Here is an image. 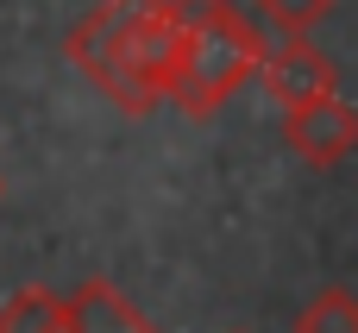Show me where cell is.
Wrapping results in <instances>:
<instances>
[{
	"instance_id": "1",
	"label": "cell",
	"mask_w": 358,
	"mask_h": 333,
	"mask_svg": "<svg viewBox=\"0 0 358 333\" xmlns=\"http://www.w3.org/2000/svg\"><path fill=\"white\" fill-rule=\"evenodd\" d=\"M63 57L132 120H151L164 107L170 57H176V6L170 0H94L69 38Z\"/></svg>"
},
{
	"instance_id": "2",
	"label": "cell",
	"mask_w": 358,
	"mask_h": 333,
	"mask_svg": "<svg viewBox=\"0 0 358 333\" xmlns=\"http://www.w3.org/2000/svg\"><path fill=\"white\" fill-rule=\"evenodd\" d=\"M170 6H176V57H170L164 101L189 120H208L258 76L264 31L233 0H170Z\"/></svg>"
},
{
	"instance_id": "3",
	"label": "cell",
	"mask_w": 358,
	"mask_h": 333,
	"mask_svg": "<svg viewBox=\"0 0 358 333\" xmlns=\"http://www.w3.org/2000/svg\"><path fill=\"white\" fill-rule=\"evenodd\" d=\"M283 145H289L302 164L334 170L340 157L358 151V107H346L340 94H315V101L283 107Z\"/></svg>"
},
{
	"instance_id": "4",
	"label": "cell",
	"mask_w": 358,
	"mask_h": 333,
	"mask_svg": "<svg viewBox=\"0 0 358 333\" xmlns=\"http://www.w3.org/2000/svg\"><path fill=\"white\" fill-rule=\"evenodd\" d=\"M258 76H264V88H271L283 107H296V101H315V94H334V88H340V69H334V57H327V50H315L308 38L264 44V57H258Z\"/></svg>"
},
{
	"instance_id": "5",
	"label": "cell",
	"mask_w": 358,
	"mask_h": 333,
	"mask_svg": "<svg viewBox=\"0 0 358 333\" xmlns=\"http://www.w3.org/2000/svg\"><path fill=\"white\" fill-rule=\"evenodd\" d=\"M63 333H157V327H151V315H145L132 296H120L107 277H88V283L69 296V327Z\"/></svg>"
},
{
	"instance_id": "6",
	"label": "cell",
	"mask_w": 358,
	"mask_h": 333,
	"mask_svg": "<svg viewBox=\"0 0 358 333\" xmlns=\"http://www.w3.org/2000/svg\"><path fill=\"white\" fill-rule=\"evenodd\" d=\"M69 327V296L57 290H19L0 302V333H63Z\"/></svg>"
},
{
	"instance_id": "7",
	"label": "cell",
	"mask_w": 358,
	"mask_h": 333,
	"mask_svg": "<svg viewBox=\"0 0 358 333\" xmlns=\"http://www.w3.org/2000/svg\"><path fill=\"white\" fill-rule=\"evenodd\" d=\"M296 333H358V296L352 290H321L302 302Z\"/></svg>"
},
{
	"instance_id": "8",
	"label": "cell",
	"mask_w": 358,
	"mask_h": 333,
	"mask_svg": "<svg viewBox=\"0 0 358 333\" xmlns=\"http://www.w3.org/2000/svg\"><path fill=\"white\" fill-rule=\"evenodd\" d=\"M258 13H264V25H277L283 38H308V31L334 13V0H258Z\"/></svg>"
}]
</instances>
